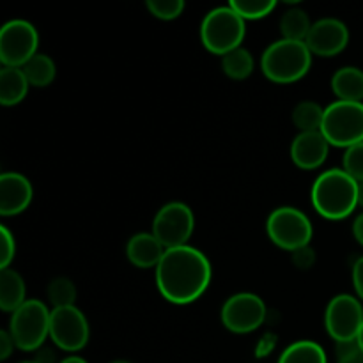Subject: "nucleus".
<instances>
[{"instance_id": "obj_1", "label": "nucleus", "mask_w": 363, "mask_h": 363, "mask_svg": "<svg viewBox=\"0 0 363 363\" xmlns=\"http://www.w3.org/2000/svg\"><path fill=\"white\" fill-rule=\"evenodd\" d=\"M155 279L163 300L172 305H190L211 286L213 266L199 248L190 245L170 248L155 269Z\"/></svg>"}, {"instance_id": "obj_2", "label": "nucleus", "mask_w": 363, "mask_h": 363, "mask_svg": "<svg viewBox=\"0 0 363 363\" xmlns=\"http://www.w3.org/2000/svg\"><path fill=\"white\" fill-rule=\"evenodd\" d=\"M314 211L330 222H340L358 209V181L346 170L328 169L315 177L311 190Z\"/></svg>"}, {"instance_id": "obj_3", "label": "nucleus", "mask_w": 363, "mask_h": 363, "mask_svg": "<svg viewBox=\"0 0 363 363\" xmlns=\"http://www.w3.org/2000/svg\"><path fill=\"white\" fill-rule=\"evenodd\" d=\"M312 53L303 41L277 39L261 55V71L269 82L279 85L294 84L308 74Z\"/></svg>"}, {"instance_id": "obj_4", "label": "nucleus", "mask_w": 363, "mask_h": 363, "mask_svg": "<svg viewBox=\"0 0 363 363\" xmlns=\"http://www.w3.org/2000/svg\"><path fill=\"white\" fill-rule=\"evenodd\" d=\"M201 43L209 53L223 57L243 46L247 21L227 4L209 11L201 21Z\"/></svg>"}, {"instance_id": "obj_5", "label": "nucleus", "mask_w": 363, "mask_h": 363, "mask_svg": "<svg viewBox=\"0 0 363 363\" xmlns=\"http://www.w3.org/2000/svg\"><path fill=\"white\" fill-rule=\"evenodd\" d=\"M52 311L38 298H28L18 311L11 314L7 332L13 337L16 350L35 353L50 339Z\"/></svg>"}, {"instance_id": "obj_6", "label": "nucleus", "mask_w": 363, "mask_h": 363, "mask_svg": "<svg viewBox=\"0 0 363 363\" xmlns=\"http://www.w3.org/2000/svg\"><path fill=\"white\" fill-rule=\"evenodd\" d=\"M266 234L275 247L293 254L298 248L312 243L314 225L307 213L293 206H280L273 209L266 220Z\"/></svg>"}, {"instance_id": "obj_7", "label": "nucleus", "mask_w": 363, "mask_h": 363, "mask_svg": "<svg viewBox=\"0 0 363 363\" xmlns=\"http://www.w3.org/2000/svg\"><path fill=\"white\" fill-rule=\"evenodd\" d=\"M321 133L332 147L344 151L363 142V103L335 99L325 108Z\"/></svg>"}, {"instance_id": "obj_8", "label": "nucleus", "mask_w": 363, "mask_h": 363, "mask_svg": "<svg viewBox=\"0 0 363 363\" xmlns=\"http://www.w3.org/2000/svg\"><path fill=\"white\" fill-rule=\"evenodd\" d=\"M268 315L264 300L255 293H236L223 301L220 321L223 328L236 335H248L261 328Z\"/></svg>"}, {"instance_id": "obj_9", "label": "nucleus", "mask_w": 363, "mask_h": 363, "mask_svg": "<svg viewBox=\"0 0 363 363\" xmlns=\"http://www.w3.org/2000/svg\"><path fill=\"white\" fill-rule=\"evenodd\" d=\"M195 230V215L188 204L181 201L167 202L152 218L151 233L160 243L170 248L186 247Z\"/></svg>"}, {"instance_id": "obj_10", "label": "nucleus", "mask_w": 363, "mask_h": 363, "mask_svg": "<svg viewBox=\"0 0 363 363\" xmlns=\"http://www.w3.org/2000/svg\"><path fill=\"white\" fill-rule=\"evenodd\" d=\"M39 32L28 20H9L0 28V62L4 67H23L38 55Z\"/></svg>"}, {"instance_id": "obj_11", "label": "nucleus", "mask_w": 363, "mask_h": 363, "mask_svg": "<svg viewBox=\"0 0 363 363\" xmlns=\"http://www.w3.org/2000/svg\"><path fill=\"white\" fill-rule=\"evenodd\" d=\"M363 326V305L354 294H337L325 308V330L335 344L358 340Z\"/></svg>"}, {"instance_id": "obj_12", "label": "nucleus", "mask_w": 363, "mask_h": 363, "mask_svg": "<svg viewBox=\"0 0 363 363\" xmlns=\"http://www.w3.org/2000/svg\"><path fill=\"white\" fill-rule=\"evenodd\" d=\"M91 339V326L84 312L73 307L52 308L50 318V340L60 351L74 354L84 350Z\"/></svg>"}, {"instance_id": "obj_13", "label": "nucleus", "mask_w": 363, "mask_h": 363, "mask_svg": "<svg viewBox=\"0 0 363 363\" xmlns=\"http://www.w3.org/2000/svg\"><path fill=\"white\" fill-rule=\"evenodd\" d=\"M305 45L312 55L332 59L342 53L350 45V28L339 18H321L312 23Z\"/></svg>"}, {"instance_id": "obj_14", "label": "nucleus", "mask_w": 363, "mask_h": 363, "mask_svg": "<svg viewBox=\"0 0 363 363\" xmlns=\"http://www.w3.org/2000/svg\"><path fill=\"white\" fill-rule=\"evenodd\" d=\"M330 147L328 140L321 131H305L293 138L289 147L291 162L300 170H318L328 160Z\"/></svg>"}, {"instance_id": "obj_15", "label": "nucleus", "mask_w": 363, "mask_h": 363, "mask_svg": "<svg viewBox=\"0 0 363 363\" xmlns=\"http://www.w3.org/2000/svg\"><path fill=\"white\" fill-rule=\"evenodd\" d=\"M34 186L21 172H4L0 176V215L18 216L32 204Z\"/></svg>"}, {"instance_id": "obj_16", "label": "nucleus", "mask_w": 363, "mask_h": 363, "mask_svg": "<svg viewBox=\"0 0 363 363\" xmlns=\"http://www.w3.org/2000/svg\"><path fill=\"white\" fill-rule=\"evenodd\" d=\"M167 248L152 233H137L128 240L126 259L138 269L158 268Z\"/></svg>"}, {"instance_id": "obj_17", "label": "nucleus", "mask_w": 363, "mask_h": 363, "mask_svg": "<svg viewBox=\"0 0 363 363\" xmlns=\"http://www.w3.org/2000/svg\"><path fill=\"white\" fill-rule=\"evenodd\" d=\"M332 91L339 101L363 103V69L357 66H344L333 73Z\"/></svg>"}, {"instance_id": "obj_18", "label": "nucleus", "mask_w": 363, "mask_h": 363, "mask_svg": "<svg viewBox=\"0 0 363 363\" xmlns=\"http://www.w3.org/2000/svg\"><path fill=\"white\" fill-rule=\"evenodd\" d=\"M27 300L23 277L16 269H0V311L13 314Z\"/></svg>"}, {"instance_id": "obj_19", "label": "nucleus", "mask_w": 363, "mask_h": 363, "mask_svg": "<svg viewBox=\"0 0 363 363\" xmlns=\"http://www.w3.org/2000/svg\"><path fill=\"white\" fill-rule=\"evenodd\" d=\"M27 77L21 67H4L0 69V105L16 106L28 94Z\"/></svg>"}, {"instance_id": "obj_20", "label": "nucleus", "mask_w": 363, "mask_h": 363, "mask_svg": "<svg viewBox=\"0 0 363 363\" xmlns=\"http://www.w3.org/2000/svg\"><path fill=\"white\" fill-rule=\"evenodd\" d=\"M279 28L282 39L305 43V39H307L308 32H311L312 28L311 16H308L307 11L301 9L300 6L289 7V9L284 11V14L280 16Z\"/></svg>"}, {"instance_id": "obj_21", "label": "nucleus", "mask_w": 363, "mask_h": 363, "mask_svg": "<svg viewBox=\"0 0 363 363\" xmlns=\"http://www.w3.org/2000/svg\"><path fill=\"white\" fill-rule=\"evenodd\" d=\"M21 71H23L25 77H27L30 87L35 89L48 87V85H52L53 80L57 78L55 60L43 52H39L38 55L32 57V59L21 67Z\"/></svg>"}, {"instance_id": "obj_22", "label": "nucleus", "mask_w": 363, "mask_h": 363, "mask_svg": "<svg viewBox=\"0 0 363 363\" xmlns=\"http://www.w3.org/2000/svg\"><path fill=\"white\" fill-rule=\"evenodd\" d=\"M220 66L225 77H229L230 80H247L248 77H252L255 69V59L252 55L250 50H247L245 46L233 50L227 55L222 57L220 60Z\"/></svg>"}, {"instance_id": "obj_23", "label": "nucleus", "mask_w": 363, "mask_h": 363, "mask_svg": "<svg viewBox=\"0 0 363 363\" xmlns=\"http://www.w3.org/2000/svg\"><path fill=\"white\" fill-rule=\"evenodd\" d=\"M279 363H328V358L321 344L303 339L289 344L280 354Z\"/></svg>"}, {"instance_id": "obj_24", "label": "nucleus", "mask_w": 363, "mask_h": 363, "mask_svg": "<svg viewBox=\"0 0 363 363\" xmlns=\"http://www.w3.org/2000/svg\"><path fill=\"white\" fill-rule=\"evenodd\" d=\"M291 119H293L294 126L298 128V133L321 131L323 119H325V106H321L314 99H305L294 106Z\"/></svg>"}, {"instance_id": "obj_25", "label": "nucleus", "mask_w": 363, "mask_h": 363, "mask_svg": "<svg viewBox=\"0 0 363 363\" xmlns=\"http://www.w3.org/2000/svg\"><path fill=\"white\" fill-rule=\"evenodd\" d=\"M77 286L67 277H57V279L50 280L48 287H46V298H48L52 308L73 307L77 303Z\"/></svg>"}, {"instance_id": "obj_26", "label": "nucleus", "mask_w": 363, "mask_h": 363, "mask_svg": "<svg viewBox=\"0 0 363 363\" xmlns=\"http://www.w3.org/2000/svg\"><path fill=\"white\" fill-rule=\"evenodd\" d=\"M229 6L245 21L264 20L277 9L275 0H234V2H229Z\"/></svg>"}, {"instance_id": "obj_27", "label": "nucleus", "mask_w": 363, "mask_h": 363, "mask_svg": "<svg viewBox=\"0 0 363 363\" xmlns=\"http://www.w3.org/2000/svg\"><path fill=\"white\" fill-rule=\"evenodd\" d=\"M145 6H147L151 16L162 21L177 20L186 9V4L183 0H147Z\"/></svg>"}, {"instance_id": "obj_28", "label": "nucleus", "mask_w": 363, "mask_h": 363, "mask_svg": "<svg viewBox=\"0 0 363 363\" xmlns=\"http://www.w3.org/2000/svg\"><path fill=\"white\" fill-rule=\"evenodd\" d=\"M342 170H346L354 181L363 183V142L344 151Z\"/></svg>"}, {"instance_id": "obj_29", "label": "nucleus", "mask_w": 363, "mask_h": 363, "mask_svg": "<svg viewBox=\"0 0 363 363\" xmlns=\"http://www.w3.org/2000/svg\"><path fill=\"white\" fill-rule=\"evenodd\" d=\"M16 257V238L7 225H0V269H9Z\"/></svg>"}, {"instance_id": "obj_30", "label": "nucleus", "mask_w": 363, "mask_h": 363, "mask_svg": "<svg viewBox=\"0 0 363 363\" xmlns=\"http://www.w3.org/2000/svg\"><path fill=\"white\" fill-rule=\"evenodd\" d=\"M291 261H293L294 268L301 269V272H308L312 266L315 264V250L312 245H307L303 248H298L291 254Z\"/></svg>"}, {"instance_id": "obj_31", "label": "nucleus", "mask_w": 363, "mask_h": 363, "mask_svg": "<svg viewBox=\"0 0 363 363\" xmlns=\"http://www.w3.org/2000/svg\"><path fill=\"white\" fill-rule=\"evenodd\" d=\"M279 346V335L275 332H266L255 344V358H266Z\"/></svg>"}, {"instance_id": "obj_32", "label": "nucleus", "mask_w": 363, "mask_h": 363, "mask_svg": "<svg viewBox=\"0 0 363 363\" xmlns=\"http://www.w3.org/2000/svg\"><path fill=\"white\" fill-rule=\"evenodd\" d=\"M351 280H353L354 296L363 303V255L354 261L353 268H351Z\"/></svg>"}, {"instance_id": "obj_33", "label": "nucleus", "mask_w": 363, "mask_h": 363, "mask_svg": "<svg viewBox=\"0 0 363 363\" xmlns=\"http://www.w3.org/2000/svg\"><path fill=\"white\" fill-rule=\"evenodd\" d=\"M14 350H16V344H14L11 333L7 330H2L0 332V360L6 362L7 358H11Z\"/></svg>"}, {"instance_id": "obj_34", "label": "nucleus", "mask_w": 363, "mask_h": 363, "mask_svg": "<svg viewBox=\"0 0 363 363\" xmlns=\"http://www.w3.org/2000/svg\"><path fill=\"white\" fill-rule=\"evenodd\" d=\"M34 360L38 363H59L57 362V354L52 347L43 346L41 350H38L34 353Z\"/></svg>"}, {"instance_id": "obj_35", "label": "nucleus", "mask_w": 363, "mask_h": 363, "mask_svg": "<svg viewBox=\"0 0 363 363\" xmlns=\"http://www.w3.org/2000/svg\"><path fill=\"white\" fill-rule=\"evenodd\" d=\"M351 230H353V236H354V240H357V243L360 245V247H363V211L358 213V215L354 216Z\"/></svg>"}, {"instance_id": "obj_36", "label": "nucleus", "mask_w": 363, "mask_h": 363, "mask_svg": "<svg viewBox=\"0 0 363 363\" xmlns=\"http://www.w3.org/2000/svg\"><path fill=\"white\" fill-rule=\"evenodd\" d=\"M337 363H363V351L358 347V350L337 358Z\"/></svg>"}, {"instance_id": "obj_37", "label": "nucleus", "mask_w": 363, "mask_h": 363, "mask_svg": "<svg viewBox=\"0 0 363 363\" xmlns=\"http://www.w3.org/2000/svg\"><path fill=\"white\" fill-rule=\"evenodd\" d=\"M59 363H89V362L85 360V358L78 357V354H69V357L62 358Z\"/></svg>"}, {"instance_id": "obj_38", "label": "nucleus", "mask_w": 363, "mask_h": 363, "mask_svg": "<svg viewBox=\"0 0 363 363\" xmlns=\"http://www.w3.org/2000/svg\"><path fill=\"white\" fill-rule=\"evenodd\" d=\"M358 208L363 209V183H358Z\"/></svg>"}, {"instance_id": "obj_39", "label": "nucleus", "mask_w": 363, "mask_h": 363, "mask_svg": "<svg viewBox=\"0 0 363 363\" xmlns=\"http://www.w3.org/2000/svg\"><path fill=\"white\" fill-rule=\"evenodd\" d=\"M358 346H360V350L363 351V326L360 330V335H358Z\"/></svg>"}, {"instance_id": "obj_40", "label": "nucleus", "mask_w": 363, "mask_h": 363, "mask_svg": "<svg viewBox=\"0 0 363 363\" xmlns=\"http://www.w3.org/2000/svg\"><path fill=\"white\" fill-rule=\"evenodd\" d=\"M110 363H131V362H128V360H113V362H110Z\"/></svg>"}, {"instance_id": "obj_41", "label": "nucleus", "mask_w": 363, "mask_h": 363, "mask_svg": "<svg viewBox=\"0 0 363 363\" xmlns=\"http://www.w3.org/2000/svg\"><path fill=\"white\" fill-rule=\"evenodd\" d=\"M20 363H38L34 360V358H32V360H23V362H20Z\"/></svg>"}]
</instances>
